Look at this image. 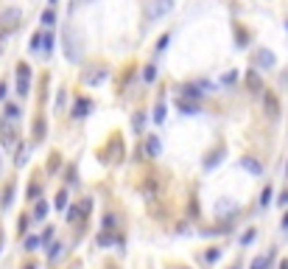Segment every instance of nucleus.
<instances>
[{
    "mask_svg": "<svg viewBox=\"0 0 288 269\" xmlns=\"http://www.w3.org/2000/svg\"><path fill=\"white\" fill-rule=\"evenodd\" d=\"M62 50H64V56H67V62H73V64L81 62L84 45H81V36H78V31L73 28L70 22L62 28Z\"/></svg>",
    "mask_w": 288,
    "mask_h": 269,
    "instance_id": "nucleus-1",
    "label": "nucleus"
},
{
    "mask_svg": "<svg viewBox=\"0 0 288 269\" xmlns=\"http://www.w3.org/2000/svg\"><path fill=\"white\" fill-rule=\"evenodd\" d=\"M171 8H174V0H151V3H148V12H146L148 22H154V20H160V17H165Z\"/></svg>",
    "mask_w": 288,
    "mask_h": 269,
    "instance_id": "nucleus-2",
    "label": "nucleus"
},
{
    "mask_svg": "<svg viewBox=\"0 0 288 269\" xmlns=\"http://www.w3.org/2000/svg\"><path fill=\"white\" fill-rule=\"evenodd\" d=\"M17 92H20V96H28L31 92V70L25 62L17 64Z\"/></svg>",
    "mask_w": 288,
    "mask_h": 269,
    "instance_id": "nucleus-3",
    "label": "nucleus"
},
{
    "mask_svg": "<svg viewBox=\"0 0 288 269\" xmlns=\"http://www.w3.org/2000/svg\"><path fill=\"white\" fill-rule=\"evenodd\" d=\"M0 129H3V146H6L8 152L17 149V134H14V120H6L3 118V124H0Z\"/></svg>",
    "mask_w": 288,
    "mask_h": 269,
    "instance_id": "nucleus-4",
    "label": "nucleus"
},
{
    "mask_svg": "<svg viewBox=\"0 0 288 269\" xmlns=\"http://www.w3.org/2000/svg\"><path fill=\"white\" fill-rule=\"evenodd\" d=\"M20 8H6L3 14H0V28L3 31H11V28H17L20 26Z\"/></svg>",
    "mask_w": 288,
    "mask_h": 269,
    "instance_id": "nucleus-5",
    "label": "nucleus"
},
{
    "mask_svg": "<svg viewBox=\"0 0 288 269\" xmlns=\"http://www.w3.org/2000/svg\"><path fill=\"white\" fill-rule=\"evenodd\" d=\"M106 76H109V70H106V68H101V64H95L90 73H84V76H81V82H84L87 87H95V84H101Z\"/></svg>",
    "mask_w": 288,
    "mask_h": 269,
    "instance_id": "nucleus-6",
    "label": "nucleus"
},
{
    "mask_svg": "<svg viewBox=\"0 0 288 269\" xmlns=\"http://www.w3.org/2000/svg\"><path fill=\"white\" fill-rule=\"evenodd\" d=\"M263 106H266V115L269 118H277V115H280V104H277V96H274V92H263Z\"/></svg>",
    "mask_w": 288,
    "mask_h": 269,
    "instance_id": "nucleus-7",
    "label": "nucleus"
},
{
    "mask_svg": "<svg viewBox=\"0 0 288 269\" xmlns=\"http://www.w3.org/2000/svg\"><path fill=\"white\" fill-rule=\"evenodd\" d=\"M90 110H92L90 98H78L76 104H73V118H84V115H90Z\"/></svg>",
    "mask_w": 288,
    "mask_h": 269,
    "instance_id": "nucleus-8",
    "label": "nucleus"
},
{
    "mask_svg": "<svg viewBox=\"0 0 288 269\" xmlns=\"http://www.w3.org/2000/svg\"><path fill=\"white\" fill-rule=\"evenodd\" d=\"M258 64L260 68H274V64H277V56H274L269 48H260L258 50Z\"/></svg>",
    "mask_w": 288,
    "mask_h": 269,
    "instance_id": "nucleus-9",
    "label": "nucleus"
},
{
    "mask_svg": "<svg viewBox=\"0 0 288 269\" xmlns=\"http://www.w3.org/2000/svg\"><path fill=\"white\" fill-rule=\"evenodd\" d=\"M146 152L151 157H160L162 146H160V138H157V134H148V138H146Z\"/></svg>",
    "mask_w": 288,
    "mask_h": 269,
    "instance_id": "nucleus-10",
    "label": "nucleus"
},
{
    "mask_svg": "<svg viewBox=\"0 0 288 269\" xmlns=\"http://www.w3.org/2000/svg\"><path fill=\"white\" fill-rule=\"evenodd\" d=\"M246 87H249V90H255V92H258V90H263V84H260V76H258L255 70H249V73H246Z\"/></svg>",
    "mask_w": 288,
    "mask_h": 269,
    "instance_id": "nucleus-11",
    "label": "nucleus"
},
{
    "mask_svg": "<svg viewBox=\"0 0 288 269\" xmlns=\"http://www.w3.org/2000/svg\"><path fill=\"white\" fill-rule=\"evenodd\" d=\"M241 166H244L246 171H252V174H260V171H263V166H260L258 160H252V157H244V160H241Z\"/></svg>",
    "mask_w": 288,
    "mask_h": 269,
    "instance_id": "nucleus-12",
    "label": "nucleus"
},
{
    "mask_svg": "<svg viewBox=\"0 0 288 269\" xmlns=\"http://www.w3.org/2000/svg\"><path fill=\"white\" fill-rule=\"evenodd\" d=\"M176 106L182 110V115H196V112H199V106L188 104V101H185V98H179V101H176Z\"/></svg>",
    "mask_w": 288,
    "mask_h": 269,
    "instance_id": "nucleus-13",
    "label": "nucleus"
},
{
    "mask_svg": "<svg viewBox=\"0 0 288 269\" xmlns=\"http://www.w3.org/2000/svg\"><path fill=\"white\" fill-rule=\"evenodd\" d=\"M42 247V238H39V236H28V238H25V250H28V252H34V250H39Z\"/></svg>",
    "mask_w": 288,
    "mask_h": 269,
    "instance_id": "nucleus-14",
    "label": "nucleus"
},
{
    "mask_svg": "<svg viewBox=\"0 0 288 269\" xmlns=\"http://www.w3.org/2000/svg\"><path fill=\"white\" fill-rule=\"evenodd\" d=\"M269 261H272V252H269V255H258V258L252 261V269H266Z\"/></svg>",
    "mask_w": 288,
    "mask_h": 269,
    "instance_id": "nucleus-15",
    "label": "nucleus"
},
{
    "mask_svg": "<svg viewBox=\"0 0 288 269\" xmlns=\"http://www.w3.org/2000/svg\"><path fill=\"white\" fill-rule=\"evenodd\" d=\"M3 118H6V120H17V118H20V106L8 104V106H6V112H3Z\"/></svg>",
    "mask_w": 288,
    "mask_h": 269,
    "instance_id": "nucleus-16",
    "label": "nucleus"
},
{
    "mask_svg": "<svg viewBox=\"0 0 288 269\" xmlns=\"http://www.w3.org/2000/svg\"><path fill=\"white\" fill-rule=\"evenodd\" d=\"M53 208H56V210H64V208H67V194H64V191L56 194V199H53Z\"/></svg>",
    "mask_w": 288,
    "mask_h": 269,
    "instance_id": "nucleus-17",
    "label": "nucleus"
},
{
    "mask_svg": "<svg viewBox=\"0 0 288 269\" xmlns=\"http://www.w3.org/2000/svg\"><path fill=\"white\" fill-rule=\"evenodd\" d=\"M31 54H36V50H42V34H34L31 36V45H28Z\"/></svg>",
    "mask_w": 288,
    "mask_h": 269,
    "instance_id": "nucleus-18",
    "label": "nucleus"
},
{
    "mask_svg": "<svg viewBox=\"0 0 288 269\" xmlns=\"http://www.w3.org/2000/svg\"><path fill=\"white\" fill-rule=\"evenodd\" d=\"M154 120H157V124L165 120V104H162V101H157V106H154Z\"/></svg>",
    "mask_w": 288,
    "mask_h": 269,
    "instance_id": "nucleus-19",
    "label": "nucleus"
},
{
    "mask_svg": "<svg viewBox=\"0 0 288 269\" xmlns=\"http://www.w3.org/2000/svg\"><path fill=\"white\" fill-rule=\"evenodd\" d=\"M11 199H14V185H6V191H3V208L11 205Z\"/></svg>",
    "mask_w": 288,
    "mask_h": 269,
    "instance_id": "nucleus-20",
    "label": "nucleus"
},
{
    "mask_svg": "<svg viewBox=\"0 0 288 269\" xmlns=\"http://www.w3.org/2000/svg\"><path fill=\"white\" fill-rule=\"evenodd\" d=\"M143 78H146L148 84H151V82L157 78V68H154V64H146V70H143Z\"/></svg>",
    "mask_w": 288,
    "mask_h": 269,
    "instance_id": "nucleus-21",
    "label": "nucleus"
},
{
    "mask_svg": "<svg viewBox=\"0 0 288 269\" xmlns=\"http://www.w3.org/2000/svg\"><path fill=\"white\" fill-rule=\"evenodd\" d=\"M34 138H36V140H42V138H45V120L42 118L34 124Z\"/></svg>",
    "mask_w": 288,
    "mask_h": 269,
    "instance_id": "nucleus-22",
    "label": "nucleus"
},
{
    "mask_svg": "<svg viewBox=\"0 0 288 269\" xmlns=\"http://www.w3.org/2000/svg\"><path fill=\"white\" fill-rule=\"evenodd\" d=\"M42 50H45V54L53 50V34H42Z\"/></svg>",
    "mask_w": 288,
    "mask_h": 269,
    "instance_id": "nucleus-23",
    "label": "nucleus"
},
{
    "mask_svg": "<svg viewBox=\"0 0 288 269\" xmlns=\"http://www.w3.org/2000/svg\"><path fill=\"white\" fill-rule=\"evenodd\" d=\"M45 213H48V205H45V202H39V205L34 208V219H45Z\"/></svg>",
    "mask_w": 288,
    "mask_h": 269,
    "instance_id": "nucleus-24",
    "label": "nucleus"
},
{
    "mask_svg": "<svg viewBox=\"0 0 288 269\" xmlns=\"http://www.w3.org/2000/svg\"><path fill=\"white\" fill-rule=\"evenodd\" d=\"M185 96H188V98H202V90H196L193 84H188L185 87Z\"/></svg>",
    "mask_w": 288,
    "mask_h": 269,
    "instance_id": "nucleus-25",
    "label": "nucleus"
},
{
    "mask_svg": "<svg viewBox=\"0 0 288 269\" xmlns=\"http://www.w3.org/2000/svg\"><path fill=\"white\" fill-rule=\"evenodd\" d=\"M235 40H238V48H244V45H246V40H249V36H246V31L244 28H235Z\"/></svg>",
    "mask_w": 288,
    "mask_h": 269,
    "instance_id": "nucleus-26",
    "label": "nucleus"
},
{
    "mask_svg": "<svg viewBox=\"0 0 288 269\" xmlns=\"http://www.w3.org/2000/svg\"><path fill=\"white\" fill-rule=\"evenodd\" d=\"M168 42H171V34H162L160 42H157V50H165V48H168Z\"/></svg>",
    "mask_w": 288,
    "mask_h": 269,
    "instance_id": "nucleus-27",
    "label": "nucleus"
},
{
    "mask_svg": "<svg viewBox=\"0 0 288 269\" xmlns=\"http://www.w3.org/2000/svg\"><path fill=\"white\" fill-rule=\"evenodd\" d=\"M42 22H45V26H53V22H56V17H53L50 8H48V12H42Z\"/></svg>",
    "mask_w": 288,
    "mask_h": 269,
    "instance_id": "nucleus-28",
    "label": "nucleus"
},
{
    "mask_svg": "<svg viewBox=\"0 0 288 269\" xmlns=\"http://www.w3.org/2000/svg\"><path fill=\"white\" fill-rule=\"evenodd\" d=\"M104 230H106V233L115 230V216H106V219H104Z\"/></svg>",
    "mask_w": 288,
    "mask_h": 269,
    "instance_id": "nucleus-29",
    "label": "nucleus"
},
{
    "mask_svg": "<svg viewBox=\"0 0 288 269\" xmlns=\"http://www.w3.org/2000/svg\"><path fill=\"white\" fill-rule=\"evenodd\" d=\"M143 120H146V115H143V112L134 115V129H140V126H143Z\"/></svg>",
    "mask_w": 288,
    "mask_h": 269,
    "instance_id": "nucleus-30",
    "label": "nucleus"
},
{
    "mask_svg": "<svg viewBox=\"0 0 288 269\" xmlns=\"http://www.w3.org/2000/svg\"><path fill=\"white\" fill-rule=\"evenodd\" d=\"M269 199H272V188H266V191H263V196H260V205H269Z\"/></svg>",
    "mask_w": 288,
    "mask_h": 269,
    "instance_id": "nucleus-31",
    "label": "nucleus"
},
{
    "mask_svg": "<svg viewBox=\"0 0 288 269\" xmlns=\"http://www.w3.org/2000/svg\"><path fill=\"white\" fill-rule=\"evenodd\" d=\"M39 191H42V188H39V185L34 182V185L28 188V196H31V199H34V196H39Z\"/></svg>",
    "mask_w": 288,
    "mask_h": 269,
    "instance_id": "nucleus-32",
    "label": "nucleus"
},
{
    "mask_svg": "<svg viewBox=\"0 0 288 269\" xmlns=\"http://www.w3.org/2000/svg\"><path fill=\"white\" fill-rule=\"evenodd\" d=\"M109 241H112V238H109V236H106V233H101V236H98V247H106Z\"/></svg>",
    "mask_w": 288,
    "mask_h": 269,
    "instance_id": "nucleus-33",
    "label": "nucleus"
},
{
    "mask_svg": "<svg viewBox=\"0 0 288 269\" xmlns=\"http://www.w3.org/2000/svg\"><path fill=\"white\" fill-rule=\"evenodd\" d=\"M56 255H62V244H53V250H50V261H53Z\"/></svg>",
    "mask_w": 288,
    "mask_h": 269,
    "instance_id": "nucleus-34",
    "label": "nucleus"
},
{
    "mask_svg": "<svg viewBox=\"0 0 288 269\" xmlns=\"http://www.w3.org/2000/svg\"><path fill=\"white\" fill-rule=\"evenodd\" d=\"M218 255H221V250H210V252H207V261H218Z\"/></svg>",
    "mask_w": 288,
    "mask_h": 269,
    "instance_id": "nucleus-35",
    "label": "nucleus"
},
{
    "mask_svg": "<svg viewBox=\"0 0 288 269\" xmlns=\"http://www.w3.org/2000/svg\"><path fill=\"white\" fill-rule=\"evenodd\" d=\"M3 50H6V31L0 28V54H3Z\"/></svg>",
    "mask_w": 288,
    "mask_h": 269,
    "instance_id": "nucleus-36",
    "label": "nucleus"
},
{
    "mask_svg": "<svg viewBox=\"0 0 288 269\" xmlns=\"http://www.w3.org/2000/svg\"><path fill=\"white\" fill-rule=\"evenodd\" d=\"M78 216H81V210H78V208H73V210H70V213H67V219H70V222H76V219H78Z\"/></svg>",
    "mask_w": 288,
    "mask_h": 269,
    "instance_id": "nucleus-37",
    "label": "nucleus"
},
{
    "mask_svg": "<svg viewBox=\"0 0 288 269\" xmlns=\"http://www.w3.org/2000/svg\"><path fill=\"white\" fill-rule=\"evenodd\" d=\"M280 205H288V191L280 194Z\"/></svg>",
    "mask_w": 288,
    "mask_h": 269,
    "instance_id": "nucleus-38",
    "label": "nucleus"
},
{
    "mask_svg": "<svg viewBox=\"0 0 288 269\" xmlns=\"http://www.w3.org/2000/svg\"><path fill=\"white\" fill-rule=\"evenodd\" d=\"M3 96H6V84H3V82H0V98H3Z\"/></svg>",
    "mask_w": 288,
    "mask_h": 269,
    "instance_id": "nucleus-39",
    "label": "nucleus"
},
{
    "mask_svg": "<svg viewBox=\"0 0 288 269\" xmlns=\"http://www.w3.org/2000/svg\"><path fill=\"white\" fill-rule=\"evenodd\" d=\"M283 227H286V230H288V213H286V216H283Z\"/></svg>",
    "mask_w": 288,
    "mask_h": 269,
    "instance_id": "nucleus-40",
    "label": "nucleus"
},
{
    "mask_svg": "<svg viewBox=\"0 0 288 269\" xmlns=\"http://www.w3.org/2000/svg\"><path fill=\"white\" fill-rule=\"evenodd\" d=\"M280 269H288V258H283V264H280Z\"/></svg>",
    "mask_w": 288,
    "mask_h": 269,
    "instance_id": "nucleus-41",
    "label": "nucleus"
},
{
    "mask_svg": "<svg viewBox=\"0 0 288 269\" xmlns=\"http://www.w3.org/2000/svg\"><path fill=\"white\" fill-rule=\"evenodd\" d=\"M22 269H36V266H34V264H25V266H22Z\"/></svg>",
    "mask_w": 288,
    "mask_h": 269,
    "instance_id": "nucleus-42",
    "label": "nucleus"
},
{
    "mask_svg": "<svg viewBox=\"0 0 288 269\" xmlns=\"http://www.w3.org/2000/svg\"><path fill=\"white\" fill-rule=\"evenodd\" d=\"M48 3H50V6H53V3H59V0H48Z\"/></svg>",
    "mask_w": 288,
    "mask_h": 269,
    "instance_id": "nucleus-43",
    "label": "nucleus"
}]
</instances>
